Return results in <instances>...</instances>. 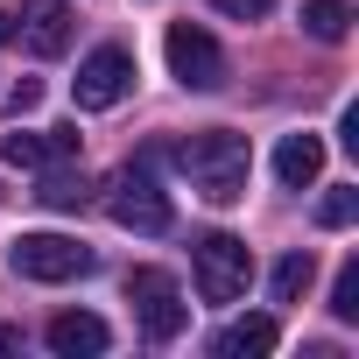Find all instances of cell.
I'll list each match as a JSON object with an SVG mask.
<instances>
[{
	"mask_svg": "<svg viewBox=\"0 0 359 359\" xmlns=\"http://www.w3.org/2000/svg\"><path fill=\"white\" fill-rule=\"evenodd\" d=\"M176 162H184V176L198 184L205 205H240V198H247V176H254L247 134H233V127H198L184 148H176Z\"/></svg>",
	"mask_w": 359,
	"mask_h": 359,
	"instance_id": "1",
	"label": "cell"
},
{
	"mask_svg": "<svg viewBox=\"0 0 359 359\" xmlns=\"http://www.w3.org/2000/svg\"><path fill=\"white\" fill-rule=\"evenodd\" d=\"M106 212H113V226H127V233H169V191L155 184V155H141V162H127L120 176H113V191H106Z\"/></svg>",
	"mask_w": 359,
	"mask_h": 359,
	"instance_id": "2",
	"label": "cell"
},
{
	"mask_svg": "<svg viewBox=\"0 0 359 359\" xmlns=\"http://www.w3.org/2000/svg\"><path fill=\"white\" fill-rule=\"evenodd\" d=\"M8 261H15V275L22 282H78V275H92L99 261H92V247L85 240H71V233H22L15 247H8Z\"/></svg>",
	"mask_w": 359,
	"mask_h": 359,
	"instance_id": "3",
	"label": "cell"
},
{
	"mask_svg": "<svg viewBox=\"0 0 359 359\" xmlns=\"http://www.w3.org/2000/svg\"><path fill=\"white\" fill-rule=\"evenodd\" d=\"M191 268H198V296H205V303H240L247 282H254V254H247V240H233V233H205V240L191 247Z\"/></svg>",
	"mask_w": 359,
	"mask_h": 359,
	"instance_id": "4",
	"label": "cell"
},
{
	"mask_svg": "<svg viewBox=\"0 0 359 359\" xmlns=\"http://www.w3.org/2000/svg\"><path fill=\"white\" fill-rule=\"evenodd\" d=\"M127 303H134V324H141V338H155V345L184 338V324H191V303H184V289H176L162 268H134V275H127Z\"/></svg>",
	"mask_w": 359,
	"mask_h": 359,
	"instance_id": "5",
	"label": "cell"
},
{
	"mask_svg": "<svg viewBox=\"0 0 359 359\" xmlns=\"http://www.w3.org/2000/svg\"><path fill=\"white\" fill-rule=\"evenodd\" d=\"M162 57H169V78L184 85V92H219V85H226V50H219L198 22H169Z\"/></svg>",
	"mask_w": 359,
	"mask_h": 359,
	"instance_id": "6",
	"label": "cell"
},
{
	"mask_svg": "<svg viewBox=\"0 0 359 359\" xmlns=\"http://www.w3.org/2000/svg\"><path fill=\"white\" fill-rule=\"evenodd\" d=\"M127 92H134V57H127L120 43L92 50V57L78 64V78H71V99H78V113H106V106H120Z\"/></svg>",
	"mask_w": 359,
	"mask_h": 359,
	"instance_id": "7",
	"label": "cell"
},
{
	"mask_svg": "<svg viewBox=\"0 0 359 359\" xmlns=\"http://www.w3.org/2000/svg\"><path fill=\"white\" fill-rule=\"evenodd\" d=\"M15 169H50V162H78V127H15L0 141Z\"/></svg>",
	"mask_w": 359,
	"mask_h": 359,
	"instance_id": "8",
	"label": "cell"
},
{
	"mask_svg": "<svg viewBox=\"0 0 359 359\" xmlns=\"http://www.w3.org/2000/svg\"><path fill=\"white\" fill-rule=\"evenodd\" d=\"M15 36H22L36 57H64V50H71V8H64V0H22Z\"/></svg>",
	"mask_w": 359,
	"mask_h": 359,
	"instance_id": "9",
	"label": "cell"
},
{
	"mask_svg": "<svg viewBox=\"0 0 359 359\" xmlns=\"http://www.w3.org/2000/svg\"><path fill=\"white\" fill-rule=\"evenodd\" d=\"M50 352L57 359H92V352H106L113 345V331H106V317H92V310H64V317H50Z\"/></svg>",
	"mask_w": 359,
	"mask_h": 359,
	"instance_id": "10",
	"label": "cell"
},
{
	"mask_svg": "<svg viewBox=\"0 0 359 359\" xmlns=\"http://www.w3.org/2000/svg\"><path fill=\"white\" fill-rule=\"evenodd\" d=\"M275 176H282L289 191L317 184V176H324V141H317V134H282V148H275Z\"/></svg>",
	"mask_w": 359,
	"mask_h": 359,
	"instance_id": "11",
	"label": "cell"
},
{
	"mask_svg": "<svg viewBox=\"0 0 359 359\" xmlns=\"http://www.w3.org/2000/svg\"><path fill=\"white\" fill-rule=\"evenodd\" d=\"M275 338H282L275 317H240L212 338V359H261V352H275Z\"/></svg>",
	"mask_w": 359,
	"mask_h": 359,
	"instance_id": "12",
	"label": "cell"
},
{
	"mask_svg": "<svg viewBox=\"0 0 359 359\" xmlns=\"http://www.w3.org/2000/svg\"><path fill=\"white\" fill-rule=\"evenodd\" d=\"M36 198H43L50 212H85L92 184H85V169H64V162H50V169H43V184H36Z\"/></svg>",
	"mask_w": 359,
	"mask_h": 359,
	"instance_id": "13",
	"label": "cell"
},
{
	"mask_svg": "<svg viewBox=\"0 0 359 359\" xmlns=\"http://www.w3.org/2000/svg\"><path fill=\"white\" fill-rule=\"evenodd\" d=\"M303 36L345 43V36H352V0H303Z\"/></svg>",
	"mask_w": 359,
	"mask_h": 359,
	"instance_id": "14",
	"label": "cell"
},
{
	"mask_svg": "<svg viewBox=\"0 0 359 359\" xmlns=\"http://www.w3.org/2000/svg\"><path fill=\"white\" fill-rule=\"evenodd\" d=\"M317 282V261H310V247H296V254H282L275 261V275H268V289H275V303H296L303 289Z\"/></svg>",
	"mask_w": 359,
	"mask_h": 359,
	"instance_id": "15",
	"label": "cell"
},
{
	"mask_svg": "<svg viewBox=\"0 0 359 359\" xmlns=\"http://www.w3.org/2000/svg\"><path fill=\"white\" fill-rule=\"evenodd\" d=\"M352 219H359V191H352V184H331V191L317 198V226H324V233H345Z\"/></svg>",
	"mask_w": 359,
	"mask_h": 359,
	"instance_id": "16",
	"label": "cell"
},
{
	"mask_svg": "<svg viewBox=\"0 0 359 359\" xmlns=\"http://www.w3.org/2000/svg\"><path fill=\"white\" fill-rule=\"evenodd\" d=\"M331 317H338V324H359V261L338 268V282H331Z\"/></svg>",
	"mask_w": 359,
	"mask_h": 359,
	"instance_id": "17",
	"label": "cell"
},
{
	"mask_svg": "<svg viewBox=\"0 0 359 359\" xmlns=\"http://www.w3.org/2000/svg\"><path fill=\"white\" fill-rule=\"evenodd\" d=\"M212 8H219V15H233V22H261L275 0H212Z\"/></svg>",
	"mask_w": 359,
	"mask_h": 359,
	"instance_id": "18",
	"label": "cell"
},
{
	"mask_svg": "<svg viewBox=\"0 0 359 359\" xmlns=\"http://www.w3.org/2000/svg\"><path fill=\"white\" fill-rule=\"evenodd\" d=\"M36 106H43V85H36V78H22V85L8 92V113H36Z\"/></svg>",
	"mask_w": 359,
	"mask_h": 359,
	"instance_id": "19",
	"label": "cell"
},
{
	"mask_svg": "<svg viewBox=\"0 0 359 359\" xmlns=\"http://www.w3.org/2000/svg\"><path fill=\"white\" fill-rule=\"evenodd\" d=\"M338 141L359 155V106H345V113H338Z\"/></svg>",
	"mask_w": 359,
	"mask_h": 359,
	"instance_id": "20",
	"label": "cell"
},
{
	"mask_svg": "<svg viewBox=\"0 0 359 359\" xmlns=\"http://www.w3.org/2000/svg\"><path fill=\"white\" fill-rule=\"evenodd\" d=\"M15 345H22V331H15V324H0V352H15Z\"/></svg>",
	"mask_w": 359,
	"mask_h": 359,
	"instance_id": "21",
	"label": "cell"
},
{
	"mask_svg": "<svg viewBox=\"0 0 359 359\" xmlns=\"http://www.w3.org/2000/svg\"><path fill=\"white\" fill-rule=\"evenodd\" d=\"M0 43H15V15H0Z\"/></svg>",
	"mask_w": 359,
	"mask_h": 359,
	"instance_id": "22",
	"label": "cell"
}]
</instances>
